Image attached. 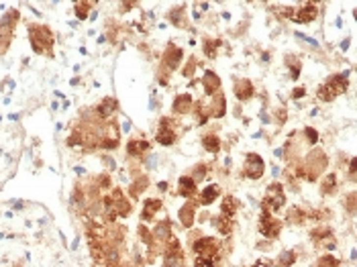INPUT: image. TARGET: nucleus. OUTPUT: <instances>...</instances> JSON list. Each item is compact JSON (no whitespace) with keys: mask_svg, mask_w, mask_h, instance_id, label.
Returning <instances> with one entry per match:
<instances>
[{"mask_svg":"<svg viewBox=\"0 0 357 267\" xmlns=\"http://www.w3.org/2000/svg\"><path fill=\"white\" fill-rule=\"evenodd\" d=\"M192 251L196 255V265L200 267H210L221 261V243L212 237H200L198 241H194Z\"/></svg>","mask_w":357,"mask_h":267,"instance_id":"f257e3e1","label":"nucleus"},{"mask_svg":"<svg viewBox=\"0 0 357 267\" xmlns=\"http://www.w3.org/2000/svg\"><path fill=\"white\" fill-rule=\"evenodd\" d=\"M29 41L37 55H53V31L47 25H29Z\"/></svg>","mask_w":357,"mask_h":267,"instance_id":"f03ea898","label":"nucleus"},{"mask_svg":"<svg viewBox=\"0 0 357 267\" xmlns=\"http://www.w3.org/2000/svg\"><path fill=\"white\" fill-rule=\"evenodd\" d=\"M349 88V80L345 74H337V76H331L327 82L317 90V98L321 102H331L335 100L337 96H341L343 92Z\"/></svg>","mask_w":357,"mask_h":267,"instance_id":"7ed1b4c3","label":"nucleus"},{"mask_svg":"<svg viewBox=\"0 0 357 267\" xmlns=\"http://www.w3.org/2000/svg\"><path fill=\"white\" fill-rule=\"evenodd\" d=\"M286 204V192H284V186L278 182H271L266 190V196L262 200V210L268 212H276Z\"/></svg>","mask_w":357,"mask_h":267,"instance_id":"20e7f679","label":"nucleus"},{"mask_svg":"<svg viewBox=\"0 0 357 267\" xmlns=\"http://www.w3.org/2000/svg\"><path fill=\"white\" fill-rule=\"evenodd\" d=\"M19 10H8L6 15L0 19V53H4L10 47L12 33H15V25L19 23Z\"/></svg>","mask_w":357,"mask_h":267,"instance_id":"39448f33","label":"nucleus"},{"mask_svg":"<svg viewBox=\"0 0 357 267\" xmlns=\"http://www.w3.org/2000/svg\"><path fill=\"white\" fill-rule=\"evenodd\" d=\"M257 231L262 233L266 239L273 241V239H278L280 233H282V222L271 214L268 210H262V214H259V220H257Z\"/></svg>","mask_w":357,"mask_h":267,"instance_id":"423d86ee","label":"nucleus"},{"mask_svg":"<svg viewBox=\"0 0 357 267\" xmlns=\"http://www.w3.org/2000/svg\"><path fill=\"white\" fill-rule=\"evenodd\" d=\"M178 139V133H176V121L170 116H161L159 118V127H157V133H155V141L163 147H170L174 145Z\"/></svg>","mask_w":357,"mask_h":267,"instance_id":"0eeeda50","label":"nucleus"},{"mask_svg":"<svg viewBox=\"0 0 357 267\" xmlns=\"http://www.w3.org/2000/svg\"><path fill=\"white\" fill-rule=\"evenodd\" d=\"M325 167H327V155L321 149H312L310 155L306 157V163H304L306 180L314 182V178H319Z\"/></svg>","mask_w":357,"mask_h":267,"instance_id":"6e6552de","label":"nucleus"},{"mask_svg":"<svg viewBox=\"0 0 357 267\" xmlns=\"http://www.w3.org/2000/svg\"><path fill=\"white\" fill-rule=\"evenodd\" d=\"M266 171V161L262 155L257 153H247L245 155V165H243V176L249 180H259Z\"/></svg>","mask_w":357,"mask_h":267,"instance_id":"1a4fd4ad","label":"nucleus"},{"mask_svg":"<svg viewBox=\"0 0 357 267\" xmlns=\"http://www.w3.org/2000/svg\"><path fill=\"white\" fill-rule=\"evenodd\" d=\"M163 259H166V265H182L184 251H182V245L176 237H170L168 241L163 243Z\"/></svg>","mask_w":357,"mask_h":267,"instance_id":"9d476101","label":"nucleus"},{"mask_svg":"<svg viewBox=\"0 0 357 267\" xmlns=\"http://www.w3.org/2000/svg\"><path fill=\"white\" fill-rule=\"evenodd\" d=\"M310 239L314 247H327V249H335L337 247V239L333 235V231L328 226H317V229L310 231Z\"/></svg>","mask_w":357,"mask_h":267,"instance_id":"9b49d317","label":"nucleus"},{"mask_svg":"<svg viewBox=\"0 0 357 267\" xmlns=\"http://www.w3.org/2000/svg\"><path fill=\"white\" fill-rule=\"evenodd\" d=\"M317 17H319V8H317V4L310 2V0H302L300 8L294 10L292 21H294V23H300V25H304V23L317 21Z\"/></svg>","mask_w":357,"mask_h":267,"instance_id":"f8f14e48","label":"nucleus"},{"mask_svg":"<svg viewBox=\"0 0 357 267\" xmlns=\"http://www.w3.org/2000/svg\"><path fill=\"white\" fill-rule=\"evenodd\" d=\"M182 57H184V51H182L180 47H176L174 43H170V45H168V49L163 51V59H161V65H163V68H166V70L174 72V70H178V68H180Z\"/></svg>","mask_w":357,"mask_h":267,"instance_id":"ddd939ff","label":"nucleus"},{"mask_svg":"<svg viewBox=\"0 0 357 267\" xmlns=\"http://www.w3.org/2000/svg\"><path fill=\"white\" fill-rule=\"evenodd\" d=\"M210 100H208V114L210 116H214V118H221V116H225V112H227V100H225V94L221 90L216 92V94H212V96H208Z\"/></svg>","mask_w":357,"mask_h":267,"instance_id":"4468645a","label":"nucleus"},{"mask_svg":"<svg viewBox=\"0 0 357 267\" xmlns=\"http://www.w3.org/2000/svg\"><path fill=\"white\" fill-rule=\"evenodd\" d=\"M233 94H235V98L237 100H251L253 98V94H255V88H253V84L249 82V80H237L235 82V86H233Z\"/></svg>","mask_w":357,"mask_h":267,"instance_id":"2eb2a0df","label":"nucleus"},{"mask_svg":"<svg viewBox=\"0 0 357 267\" xmlns=\"http://www.w3.org/2000/svg\"><path fill=\"white\" fill-rule=\"evenodd\" d=\"M202 88H204V94L207 96H212L221 90V78H218L212 70H207L202 76Z\"/></svg>","mask_w":357,"mask_h":267,"instance_id":"dca6fc26","label":"nucleus"},{"mask_svg":"<svg viewBox=\"0 0 357 267\" xmlns=\"http://www.w3.org/2000/svg\"><path fill=\"white\" fill-rule=\"evenodd\" d=\"M149 141H145V139H131L129 143H127V155L129 157H135V159H141L143 155H147L149 153Z\"/></svg>","mask_w":357,"mask_h":267,"instance_id":"f3484780","label":"nucleus"},{"mask_svg":"<svg viewBox=\"0 0 357 267\" xmlns=\"http://www.w3.org/2000/svg\"><path fill=\"white\" fill-rule=\"evenodd\" d=\"M194 216H196V200L188 198V202L180 208V222L184 224V229H190L194 224Z\"/></svg>","mask_w":357,"mask_h":267,"instance_id":"a211bd4d","label":"nucleus"},{"mask_svg":"<svg viewBox=\"0 0 357 267\" xmlns=\"http://www.w3.org/2000/svg\"><path fill=\"white\" fill-rule=\"evenodd\" d=\"M161 206H163V202L159 198H147L145 202H143V212H141V220L145 222H151L153 220V216L157 214V212L161 210Z\"/></svg>","mask_w":357,"mask_h":267,"instance_id":"6ab92c4d","label":"nucleus"},{"mask_svg":"<svg viewBox=\"0 0 357 267\" xmlns=\"http://www.w3.org/2000/svg\"><path fill=\"white\" fill-rule=\"evenodd\" d=\"M117 100L115 98H104L98 106H96V116H98V121H108V118H113V114L117 112Z\"/></svg>","mask_w":357,"mask_h":267,"instance_id":"aec40b11","label":"nucleus"},{"mask_svg":"<svg viewBox=\"0 0 357 267\" xmlns=\"http://www.w3.org/2000/svg\"><path fill=\"white\" fill-rule=\"evenodd\" d=\"M192 106H194V98H192L190 94H180L172 104V112L178 114V116H182V114H188L192 110Z\"/></svg>","mask_w":357,"mask_h":267,"instance_id":"412c9836","label":"nucleus"},{"mask_svg":"<svg viewBox=\"0 0 357 267\" xmlns=\"http://www.w3.org/2000/svg\"><path fill=\"white\" fill-rule=\"evenodd\" d=\"M178 194L184 196L186 200L188 198H196V182H194V178L182 176L180 180H178Z\"/></svg>","mask_w":357,"mask_h":267,"instance_id":"4be33fe9","label":"nucleus"},{"mask_svg":"<svg viewBox=\"0 0 357 267\" xmlns=\"http://www.w3.org/2000/svg\"><path fill=\"white\" fill-rule=\"evenodd\" d=\"M168 17H170V23L174 27H178V29H188V19H186V8L184 6H174L168 12Z\"/></svg>","mask_w":357,"mask_h":267,"instance_id":"5701e85b","label":"nucleus"},{"mask_svg":"<svg viewBox=\"0 0 357 267\" xmlns=\"http://www.w3.org/2000/svg\"><path fill=\"white\" fill-rule=\"evenodd\" d=\"M151 233H153V239H155V241L163 245V243H166L168 239L172 237V224H170V220H161V222H157L155 229L151 231Z\"/></svg>","mask_w":357,"mask_h":267,"instance_id":"b1692460","label":"nucleus"},{"mask_svg":"<svg viewBox=\"0 0 357 267\" xmlns=\"http://www.w3.org/2000/svg\"><path fill=\"white\" fill-rule=\"evenodd\" d=\"M218 196H221V188H218L216 184H212V186H208V188L200 194V198H196V204L208 206V204H212V202H214V200H216Z\"/></svg>","mask_w":357,"mask_h":267,"instance_id":"393cba45","label":"nucleus"},{"mask_svg":"<svg viewBox=\"0 0 357 267\" xmlns=\"http://www.w3.org/2000/svg\"><path fill=\"white\" fill-rule=\"evenodd\" d=\"M237 210H239V200L235 196H225L223 204H221V214L233 218V216L237 214Z\"/></svg>","mask_w":357,"mask_h":267,"instance_id":"a878e982","label":"nucleus"},{"mask_svg":"<svg viewBox=\"0 0 357 267\" xmlns=\"http://www.w3.org/2000/svg\"><path fill=\"white\" fill-rule=\"evenodd\" d=\"M202 147L208 153H218L221 151V139H218V135H214V133H208V135L202 137Z\"/></svg>","mask_w":357,"mask_h":267,"instance_id":"bb28decb","label":"nucleus"},{"mask_svg":"<svg viewBox=\"0 0 357 267\" xmlns=\"http://www.w3.org/2000/svg\"><path fill=\"white\" fill-rule=\"evenodd\" d=\"M337 192V176L335 173H328V176L323 178L321 182V194L323 196H331Z\"/></svg>","mask_w":357,"mask_h":267,"instance_id":"cd10ccee","label":"nucleus"},{"mask_svg":"<svg viewBox=\"0 0 357 267\" xmlns=\"http://www.w3.org/2000/svg\"><path fill=\"white\" fill-rule=\"evenodd\" d=\"M212 222H214V226L218 229V233H221V235H231L233 233V226H235V224H233V218L223 216V214H218Z\"/></svg>","mask_w":357,"mask_h":267,"instance_id":"c85d7f7f","label":"nucleus"},{"mask_svg":"<svg viewBox=\"0 0 357 267\" xmlns=\"http://www.w3.org/2000/svg\"><path fill=\"white\" fill-rule=\"evenodd\" d=\"M286 220L290 222V224H304L306 222V212L302 210V208H298V206H294V208L288 210Z\"/></svg>","mask_w":357,"mask_h":267,"instance_id":"c756f323","label":"nucleus"},{"mask_svg":"<svg viewBox=\"0 0 357 267\" xmlns=\"http://www.w3.org/2000/svg\"><path fill=\"white\" fill-rule=\"evenodd\" d=\"M218 47H221V41L218 39H204V55L207 57H216L218 55Z\"/></svg>","mask_w":357,"mask_h":267,"instance_id":"7c9ffc66","label":"nucleus"},{"mask_svg":"<svg viewBox=\"0 0 357 267\" xmlns=\"http://www.w3.org/2000/svg\"><path fill=\"white\" fill-rule=\"evenodd\" d=\"M286 65H288V70H290L292 80H298V76H300V59L294 57V55H286Z\"/></svg>","mask_w":357,"mask_h":267,"instance_id":"2f4dec72","label":"nucleus"},{"mask_svg":"<svg viewBox=\"0 0 357 267\" xmlns=\"http://www.w3.org/2000/svg\"><path fill=\"white\" fill-rule=\"evenodd\" d=\"M147 186H149V182H147L145 178L135 180V182H133V186H131V196H133V198H137V196H139V194L147 188Z\"/></svg>","mask_w":357,"mask_h":267,"instance_id":"473e14b6","label":"nucleus"},{"mask_svg":"<svg viewBox=\"0 0 357 267\" xmlns=\"http://www.w3.org/2000/svg\"><path fill=\"white\" fill-rule=\"evenodd\" d=\"M296 259H298V255H296L294 251H284L282 255L278 257V263H280V265H294Z\"/></svg>","mask_w":357,"mask_h":267,"instance_id":"72a5a7b5","label":"nucleus"},{"mask_svg":"<svg viewBox=\"0 0 357 267\" xmlns=\"http://www.w3.org/2000/svg\"><path fill=\"white\" fill-rule=\"evenodd\" d=\"M90 8H92V4H88V2H76V17H78L80 21L88 19Z\"/></svg>","mask_w":357,"mask_h":267,"instance_id":"f704fd0d","label":"nucleus"},{"mask_svg":"<svg viewBox=\"0 0 357 267\" xmlns=\"http://www.w3.org/2000/svg\"><path fill=\"white\" fill-rule=\"evenodd\" d=\"M207 171H208L207 163H198V165L194 167V171H192V178H194V182L198 184V182H202L204 178H207Z\"/></svg>","mask_w":357,"mask_h":267,"instance_id":"c9c22d12","label":"nucleus"},{"mask_svg":"<svg viewBox=\"0 0 357 267\" xmlns=\"http://www.w3.org/2000/svg\"><path fill=\"white\" fill-rule=\"evenodd\" d=\"M198 68V59H196V55H192L190 59H188V63H186V68L182 70V76H186V78H190L192 74H194V70Z\"/></svg>","mask_w":357,"mask_h":267,"instance_id":"e433bc0d","label":"nucleus"},{"mask_svg":"<svg viewBox=\"0 0 357 267\" xmlns=\"http://www.w3.org/2000/svg\"><path fill=\"white\" fill-rule=\"evenodd\" d=\"M304 137H306V141L310 143V147H314V145H317V141H319V133H317V129L306 127V129H304Z\"/></svg>","mask_w":357,"mask_h":267,"instance_id":"4c0bfd02","label":"nucleus"},{"mask_svg":"<svg viewBox=\"0 0 357 267\" xmlns=\"http://www.w3.org/2000/svg\"><path fill=\"white\" fill-rule=\"evenodd\" d=\"M317 265H331V267H337V265H341V261L337 259V257H333V255H323V257H319V261H317Z\"/></svg>","mask_w":357,"mask_h":267,"instance_id":"58836bf2","label":"nucleus"},{"mask_svg":"<svg viewBox=\"0 0 357 267\" xmlns=\"http://www.w3.org/2000/svg\"><path fill=\"white\" fill-rule=\"evenodd\" d=\"M355 198H357V194H355V192L347 194V198H345V208H347L349 214H355Z\"/></svg>","mask_w":357,"mask_h":267,"instance_id":"ea45409f","label":"nucleus"},{"mask_svg":"<svg viewBox=\"0 0 357 267\" xmlns=\"http://www.w3.org/2000/svg\"><path fill=\"white\" fill-rule=\"evenodd\" d=\"M96 186H98L100 190H108L113 186V182H111V178H108V176H98V178H96Z\"/></svg>","mask_w":357,"mask_h":267,"instance_id":"a19ab883","label":"nucleus"},{"mask_svg":"<svg viewBox=\"0 0 357 267\" xmlns=\"http://www.w3.org/2000/svg\"><path fill=\"white\" fill-rule=\"evenodd\" d=\"M139 0H120V12H129L133 8H137Z\"/></svg>","mask_w":357,"mask_h":267,"instance_id":"79ce46f5","label":"nucleus"},{"mask_svg":"<svg viewBox=\"0 0 357 267\" xmlns=\"http://www.w3.org/2000/svg\"><path fill=\"white\" fill-rule=\"evenodd\" d=\"M355 165H357V161H355V159H351V161H349V180L351 182H355Z\"/></svg>","mask_w":357,"mask_h":267,"instance_id":"37998d69","label":"nucleus"},{"mask_svg":"<svg viewBox=\"0 0 357 267\" xmlns=\"http://www.w3.org/2000/svg\"><path fill=\"white\" fill-rule=\"evenodd\" d=\"M304 94H306V88H296V90L292 92V98H294V100H298V98H302Z\"/></svg>","mask_w":357,"mask_h":267,"instance_id":"c03bdc74","label":"nucleus"},{"mask_svg":"<svg viewBox=\"0 0 357 267\" xmlns=\"http://www.w3.org/2000/svg\"><path fill=\"white\" fill-rule=\"evenodd\" d=\"M278 114H280V116H276V121H278V125H284V121H286V110L282 108V110H280Z\"/></svg>","mask_w":357,"mask_h":267,"instance_id":"a18cd8bd","label":"nucleus"},{"mask_svg":"<svg viewBox=\"0 0 357 267\" xmlns=\"http://www.w3.org/2000/svg\"><path fill=\"white\" fill-rule=\"evenodd\" d=\"M74 2H88V4H92V6H94L96 2H98V0H74Z\"/></svg>","mask_w":357,"mask_h":267,"instance_id":"49530a36","label":"nucleus"},{"mask_svg":"<svg viewBox=\"0 0 357 267\" xmlns=\"http://www.w3.org/2000/svg\"><path fill=\"white\" fill-rule=\"evenodd\" d=\"M159 190L166 192V190H168V184H166V182H161V184H159Z\"/></svg>","mask_w":357,"mask_h":267,"instance_id":"de8ad7c7","label":"nucleus"},{"mask_svg":"<svg viewBox=\"0 0 357 267\" xmlns=\"http://www.w3.org/2000/svg\"><path fill=\"white\" fill-rule=\"evenodd\" d=\"M312 2H319V0H312Z\"/></svg>","mask_w":357,"mask_h":267,"instance_id":"09e8293b","label":"nucleus"}]
</instances>
